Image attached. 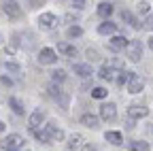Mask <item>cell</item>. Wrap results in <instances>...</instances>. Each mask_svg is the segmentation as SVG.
<instances>
[{"label": "cell", "mask_w": 153, "mask_h": 151, "mask_svg": "<svg viewBox=\"0 0 153 151\" xmlns=\"http://www.w3.org/2000/svg\"><path fill=\"white\" fill-rule=\"evenodd\" d=\"M126 53H128V58L132 62H138L143 58V43L140 41H130L128 47H126Z\"/></svg>", "instance_id": "cell-1"}, {"label": "cell", "mask_w": 153, "mask_h": 151, "mask_svg": "<svg viewBox=\"0 0 153 151\" xmlns=\"http://www.w3.org/2000/svg\"><path fill=\"white\" fill-rule=\"evenodd\" d=\"M22 145H24V138L19 136V134H9V136L2 141V149H4V151H17Z\"/></svg>", "instance_id": "cell-2"}, {"label": "cell", "mask_w": 153, "mask_h": 151, "mask_svg": "<svg viewBox=\"0 0 153 151\" xmlns=\"http://www.w3.org/2000/svg\"><path fill=\"white\" fill-rule=\"evenodd\" d=\"M145 87V81L138 77L136 72H130V79H128V91L130 94H140Z\"/></svg>", "instance_id": "cell-3"}, {"label": "cell", "mask_w": 153, "mask_h": 151, "mask_svg": "<svg viewBox=\"0 0 153 151\" xmlns=\"http://www.w3.org/2000/svg\"><path fill=\"white\" fill-rule=\"evenodd\" d=\"M2 9L9 17H13V19H17V17H22V7L17 4V0H4L2 2Z\"/></svg>", "instance_id": "cell-4"}, {"label": "cell", "mask_w": 153, "mask_h": 151, "mask_svg": "<svg viewBox=\"0 0 153 151\" xmlns=\"http://www.w3.org/2000/svg\"><path fill=\"white\" fill-rule=\"evenodd\" d=\"M100 117H102L104 121H115V119H117V106H115L113 102L102 104V106H100Z\"/></svg>", "instance_id": "cell-5"}, {"label": "cell", "mask_w": 153, "mask_h": 151, "mask_svg": "<svg viewBox=\"0 0 153 151\" xmlns=\"http://www.w3.org/2000/svg\"><path fill=\"white\" fill-rule=\"evenodd\" d=\"M149 115V109L147 106H143V104H132L130 109H128V117L130 119H143V117H147Z\"/></svg>", "instance_id": "cell-6"}, {"label": "cell", "mask_w": 153, "mask_h": 151, "mask_svg": "<svg viewBox=\"0 0 153 151\" xmlns=\"http://www.w3.org/2000/svg\"><path fill=\"white\" fill-rule=\"evenodd\" d=\"M55 60H57V53L49 47L41 49V53H38V62L41 64H55Z\"/></svg>", "instance_id": "cell-7"}, {"label": "cell", "mask_w": 153, "mask_h": 151, "mask_svg": "<svg viewBox=\"0 0 153 151\" xmlns=\"http://www.w3.org/2000/svg\"><path fill=\"white\" fill-rule=\"evenodd\" d=\"M43 121H45L43 111H41V109H36V111H32V115H30V119H28V126H30V130L34 132V130H38V126H41Z\"/></svg>", "instance_id": "cell-8"}, {"label": "cell", "mask_w": 153, "mask_h": 151, "mask_svg": "<svg viewBox=\"0 0 153 151\" xmlns=\"http://www.w3.org/2000/svg\"><path fill=\"white\" fill-rule=\"evenodd\" d=\"M38 24H41V28H45V30H51L55 26V15L53 13H43L38 17Z\"/></svg>", "instance_id": "cell-9"}, {"label": "cell", "mask_w": 153, "mask_h": 151, "mask_svg": "<svg viewBox=\"0 0 153 151\" xmlns=\"http://www.w3.org/2000/svg\"><path fill=\"white\" fill-rule=\"evenodd\" d=\"M81 123L87 126V128H91V130H96V128L100 126V119L96 117V115H91V113H85V115H81Z\"/></svg>", "instance_id": "cell-10"}, {"label": "cell", "mask_w": 153, "mask_h": 151, "mask_svg": "<svg viewBox=\"0 0 153 151\" xmlns=\"http://www.w3.org/2000/svg\"><path fill=\"white\" fill-rule=\"evenodd\" d=\"M81 147H83V136L81 134H72L68 145H66V151H79Z\"/></svg>", "instance_id": "cell-11"}, {"label": "cell", "mask_w": 153, "mask_h": 151, "mask_svg": "<svg viewBox=\"0 0 153 151\" xmlns=\"http://www.w3.org/2000/svg\"><path fill=\"white\" fill-rule=\"evenodd\" d=\"M128 39H126V36H113V39H111V49H115V51H121V49H126L128 47Z\"/></svg>", "instance_id": "cell-12"}, {"label": "cell", "mask_w": 153, "mask_h": 151, "mask_svg": "<svg viewBox=\"0 0 153 151\" xmlns=\"http://www.w3.org/2000/svg\"><path fill=\"white\" fill-rule=\"evenodd\" d=\"M104 138L111 143V145H123V136H121V132H115V130H111V132H106L104 134Z\"/></svg>", "instance_id": "cell-13"}, {"label": "cell", "mask_w": 153, "mask_h": 151, "mask_svg": "<svg viewBox=\"0 0 153 151\" xmlns=\"http://www.w3.org/2000/svg\"><path fill=\"white\" fill-rule=\"evenodd\" d=\"M57 51H60L62 55H68V58H74L76 55V49L70 43H57Z\"/></svg>", "instance_id": "cell-14"}, {"label": "cell", "mask_w": 153, "mask_h": 151, "mask_svg": "<svg viewBox=\"0 0 153 151\" xmlns=\"http://www.w3.org/2000/svg\"><path fill=\"white\" fill-rule=\"evenodd\" d=\"M74 74H79V77H91V66L89 64H74Z\"/></svg>", "instance_id": "cell-15"}, {"label": "cell", "mask_w": 153, "mask_h": 151, "mask_svg": "<svg viewBox=\"0 0 153 151\" xmlns=\"http://www.w3.org/2000/svg\"><path fill=\"white\" fill-rule=\"evenodd\" d=\"M45 130L49 132V136H51V141H64V132H62L60 128H55L53 123H49V126H47Z\"/></svg>", "instance_id": "cell-16"}, {"label": "cell", "mask_w": 153, "mask_h": 151, "mask_svg": "<svg viewBox=\"0 0 153 151\" xmlns=\"http://www.w3.org/2000/svg\"><path fill=\"white\" fill-rule=\"evenodd\" d=\"M115 30H117V24H113V22H108V19L98 26V32H100V34H115Z\"/></svg>", "instance_id": "cell-17"}, {"label": "cell", "mask_w": 153, "mask_h": 151, "mask_svg": "<svg viewBox=\"0 0 153 151\" xmlns=\"http://www.w3.org/2000/svg\"><path fill=\"white\" fill-rule=\"evenodd\" d=\"M121 19H123V22H128V24H130L134 30H138V28L143 26V24H138L136 19H134V15H132L130 11H123V13H121Z\"/></svg>", "instance_id": "cell-18"}, {"label": "cell", "mask_w": 153, "mask_h": 151, "mask_svg": "<svg viewBox=\"0 0 153 151\" xmlns=\"http://www.w3.org/2000/svg\"><path fill=\"white\" fill-rule=\"evenodd\" d=\"M113 4H108V2H102V4H98V15L100 17H111L113 15Z\"/></svg>", "instance_id": "cell-19"}, {"label": "cell", "mask_w": 153, "mask_h": 151, "mask_svg": "<svg viewBox=\"0 0 153 151\" xmlns=\"http://www.w3.org/2000/svg\"><path fill=\"white\" fill-rule=\"evenodd\" d=\"M128 147L132 151H149V145L145 141H132V143H128Z\"/></svg>", "instance_id": "cell-20"}, {"label": "cell", "mask_w": 153, "mask_h": 151, "mask_svg": "<svg viewBox=\"0 0 153 151\" xmlns=\"http://www.w3.org/2000/svg\"><path fill=\"white\" fill-rule=\"evenodd\" d=\"M9 106H11V109L17 113V115H24V111H26V109H24V104L19 102L17 98H9Z\"/></svg>", "instance_id": "cell-21"}, {"label": "cell", "mask_w": 153, "mask_h": 151, "mask_svg": "<svg viewBox=\"0 0 153 151\" xmlns=\"http://www.w3.org/2000/svg\"><path fill=\"white\" fill-rule=\"evenodd\" d=\"M113 77H115V72H113V68H111V66H102V68H100V79L111 81Z\"/></svg>", "instance_id": "cell-22"}, {"label": "cell", "mask_w": 153, "mask_h": 151, "mask_svg": "<svg viewBox=\"0 0 153 151\" xmlns=\"http://www.w3.org/2000/svg\"><path fill=\"white\" fill-rule=\"evenodd\" d=\"M34 136L41 141V143H51V136H49L47 130H34Z\"/></svg>", "instance_id": "cell-23"}, {"label": "cell", "mask_w": 153, "mask_h": 151, "mask_svg": "<svg viewBox=\"0 0 153 151\" xmlns=\"http://www.w3.org/2000/svg\"><path fill=\"white\" fill-rule=\"evenodd\" d=\"M106 94H108V91H106L104 87H94V89H91V98L102 100V98H106Z\"/></svg>", "instance_id": "cell-24"}, {"label": "cell", "mask_w": 153, "mask_h": 151, "mask_svg": "<svg viewBox=\"0 0 153 151\" xmlns=\"http://www.w3.org/2000/svg\"><path fill=\"white\" fill-rule=\"evenodd\" d=\"M51 79H53V83H62L66 79V72L64 70H53L51 72Z\"/></svg>", "instance_id": "cell-25"}, {"label": "cell", "mask_w": 153, "mask_h": 151, "mask_svg": "<svg viewBox=\"0 0 153 151\" xmlns=\"http://www.w3.org/2000/svg\"><path fill=\"white\" fill-rule=\"evenodd\" d=\"M66 34H68V39H76V36H81V34H83V30H81L79 26H70Z\"/></svg>", "instance_id": "cell-26"}, {"label": "cell", "mask_w": 153, "mask_h": 151, "mask_svg": "<svg viewBox=\"0 0 153 151\" xmlns=\"http://www.w3.org/2000/svg\"><path fill=\"white\" fill-rule=\"evenodd\" d=\"M136 9H138V13H140V15H147V13H149V9H151V4L147 2V0H140V2L136 4Z\"/></svg>", "instance_id": "cell-27"}, {"label": "cell", "mask_w": 153, "mask_h": 151, "mask_svg": "<svg viewBox=\"0 0 153 151\" xmlns=\"http://www.w3.org/2000/svg\"><path fill=\"white\" fill-rule=\"evenodd\" d=\"M85 55H87V60H89V62H98V60H100V53L96 51V49H87Z\"/></svg>", "instance_id": "cell-28"}, {"label": "cell", "mask_w": 153, "mask_h": 151, "mask_svg": "<svg viewBox=\"0 0 153 151\" xmlns=\"http://www.w3.org/2000/svg\"><path fill=\"white\" fill-rule=\"evenodd\" d=\"M143 28H145V30H149V32H153V15H147V17H145Z\"/></svg>", "instance_id": "cell-29"}, {"label": "cell", "mask_w": 153, "mask_h": 151, "mask_svg": "<svg viewBox=\"0 0 153 151\" xmlns=\"http://www.w3.org/2000/svg\"><path fill=\"white\" fill-rule=\"evenodd\" d=\"M66 2L70 7H74V9H83L85 7V0H66Z\"/></svg>", "instance_id": "cell-30"}, {"label": "cell", "mask_w": 153, "mask_h": 151, "mask_svg": "<svg viewBox=\"0 0 153 151\" xmlns=\"http://www.w3.org/2000/svg\"><path fill=\"white\" fill-rule=\"evenodd\" d=\"M4 68H7L9 72H19V70H22V68H19L17 64H13V62H7V64H4Z\"/></svg>", "instance_id": "cell-31"}, {"label": "cell", "mask_w": 153, "mask_h": 151, "mask_svg": "<svg viewBox=\"0 0 153 151\" xmlns=\"http://www.w3.org/2000/svg\"><path fill=\"white\" fill-rule=\"evenodd\" d=\"M128 79H130V72H121L119 77H117V83L123 85V83H128Z\"/></svg>", "instance_id": "cell-32"}, {"label": "cell", "mask_w": 153, "mask_h": 151, "mask_svg": "<svg viewBox=\"0 0 153 151\" xmlns=\"http://www.w3.org/2000/svg\"><path fill=\"white\" fill-rule=\"evenodd\" d=\"M0 81H2V85H11V79H9V77H2Z\"/></svg>", "instance_id": "cell-33"}, {"label": "cell", "mask_w": 153, "mask_h": 151, "mask_svg": "<svg viewBox=\"0 0 153 151\" xmlns=\"http://www.w3.org/2000/svg\"><path fill=\"white\" fill-rule=\"evenodd\" d=\"M149 47H151V51H153V36L149 39Z\"/></svg>", "instance_id": "cell-34"}, {"label": "cell", "mask_w": 153, "mask_h": 151, "mask_svg": "<svg viewBox=\"0 0 153 151\" xmlns=\"http://www.w3.org/2000/svg\"><path fill=\"white\" fill-rule=\"evenodd\" d=\"M0 132H4V121H0Z\"/></svg>", "instance_id": "cell-35"}, {"label": "cell", "mask_w": 153, "mask_h": 151, "mask_svg": "<svg viewBox=\"0 0 153 151\" xmlns=\"http://www.w3.org/2000/svg\"><path fill=\"white\" fill-rule=\"evenodd\" d=\"M0 41H2V36H0Z\"/></svg>", "instance_id": "cell-36"}]
</instances>
